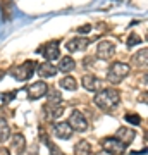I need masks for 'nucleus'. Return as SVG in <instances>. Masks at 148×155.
<instances>
[{
    "label": "nucleus",
    "mask_w": 148,
    "mask_h": 155,
    "mask_svg": "<svg viewBox=\"0 0 148 155\" xmlns=\"http://www.w3.org/2000/svg\"><path fill=\"white\" fill-rule=\"evenodd\" d=\"M95 105L102 109V110H112L115 107L119 105V102H121V95L119 91L114 88H102L100 91H97L95 95Z\"/></svg>",
    "instance_id": "f257e3e1"
},
{
    "label": "nucleus",
    "mask_w": 148,
    "mask_h": 155,
    "mask_svg": "<svg viewBox=\"0 0 148 155\" xmlns=\"http://www.w3.org/2000/svg\"><path fill=\"white\" fill-rule=\"evenodd\" d=\"M129 72H131L129 64H126V62H114L109 67V71H107V81L110 84H119L124 78H127Z\"/></svg>",
    "instance_id": "f03ea898"
},
{
    "label": "nucleus",
    "mask_w": 148,
    "mask_h": 155,
    "mask_svg": "<svg viewBox=\"0 0 148 155\" xmlns=\"http://www.w3.org/2000/svg\"><path fill=\"white\" fill-rule=\"evenodd\" d=\"M35 71H36V62L26 61V62H22V64H19V66L12 67L11 74H12L14 79H17V81H28V79L35 74Z\"/></svg>",
    "instance_id": "7ed1b4c3"
},
{
    "label": "nucleus",
    "mask_w": 148,
    "mask_h": 155,
    "mask_svg": "<svg viewBox=\"0 0 148 155\" xmlns=\"http://www.w3.org/2000/svg\"><path fill=\"white\" fill-rule=\"evenodd\" d=\"M102 148L110 152L112 155H122L126 152V145L121 143L115 136H107V138L102 140Z\"/></svg>",
    "instance_id": "20e7f679"
},
{
    "label": "nucleus",
    "mask_w": 148,
    "mask_h": 155,
    "mask_svg": "<svg viewBox=\"0 0 148 155\" xmlns=\"http://www.w3.org/2000/svg\"><path fill=\"white\" fill-rule=\"evenodd\" d=\"M28 91V98L29 100H40L47 97V91H48V84L45 81H36V83H31L26 88Z\"/></svg>",
    "instance_id": "39448f33"
},
{
    "label": "nucleus",
    "mask_w": 148,
    "mask_h": 155,
    "mask_svg": "<svg viewBox=\"0 0 148 155\" xmlns=\"http://www.w3.org/2000/svg\"><path fill=\"white\" fill-rule=\"evenodd\" d=\"M67 122L71 124V127L74 129V131H79V133H83V131H86V129H88L86 117H84V114L79 112V110H72Z\"/></svg>",
    "instance_id": "423d86ee"
},
{
    "label": "nucleus",
    "mask_w": 148,
    "mask_h": 155,
    "mask_svg": "<svg viewBox=\"0 0 148 155\" xmlns=\"http://www.w3.org/2000/svg\"><path fill=\"white\" fill-rule=\"evenodd\" d=\"M115 54V45L112 41H100L97 47V57L102 61H110Z\"/></svg>",
    "instance_id": "0eeeda50"
},
{
    "label": "nucleus",
    "mask_w": 148,
    "mask_h": 155,
    "mask_svg": "<svg viewBox=\"0 0 148 155\" xmlns=\"http://www.w3.org/2000/svg\"><path fill=\"white\" fill-rule=\"evenodd\" d=\"M40 54H43L47 61H57L61 57V47L59 41H50V43L43 45V48H40Z\"/></svg>",
    "instance_id": "6e6552de"
},
{
    "label": "nucleus",
    "mask_w": 148,
    "mask_h": 155,
    "mask_svg": "<svg viewBox=\"0 0 148 155\" xmlns=\"http://www.w3.org/2000/svg\"><path fill=\"white\" fill-rule=\"evenodd\" d=\"M81 83H83V88L91 91V93H97V91H100V90L104 88V83L97 76H93V74H84Z\"/></svg>",
    "instance_id": "1a4fd4ad"
},
{
    "label": "nucleus",
    "mask_w": 148,
    "mask_h": 155,
    "mask_svg": "<svg viewBox=\"0 0 148 155\" xmlns=\"http://www.w3.org/2000/svg\"><path fill=\"white\" fill-rule=\"evenodd\" d=\"M62 112H64V107H62L61 104H48V102H47L43 105V114L48 121H57V119H61Z\"/></svg>",
    "instance_id": "9d476101"
},
{
    "label": "nucleus",
    "mask_w": 148,
    "mask_h": 155,
    "mask_svg": "<svg viewBox=\"0 0 148 155\" xmlns=\"http://www.w3.org/2000/svg\"><path fill=\"white\" fill-rule=\"evenodd\" d=\"M72 129L71 127V124L69 122H55L54 124V134L57 136L59 140H69L72 136Z\"/></svg>",
    "instance_id": "9b49d317"
},
{
    "label": "nucleus",
    "mask_w": 148,
    "mask_h": 155,
    "mask_svg": "<svg viewBox=\"0 0 148 155\" xmlns=\"http://www.w3.org/2000/svg\"><path fill=\"white\" fill-rule=\"evenodd\" d=\"M88 45H90V40L79 36V38H74V40H69L67 41V50L72 52V54L74 52H83V50L88 48Z\"/></svg>",
    "instance_id": "f8f14e48"
},
{
    "label": "nucleus",
    "mask_w": 148,
    "mask_h": 155,
    "mask_svg": "<svg viewBox=\"0 0 148 155\" xmlns=\"http://www.w3.org/2000/svg\"><path fill=\"white\" fill-rule=\"evenodd\" d=\"M134 136H136L134 129H129V127H119V129L115 131V138L124 145H129L133 140H134Z\"/></svg>",
    "instance_id": "ddd939ff"
},
{
    "label": "nucleus",
    "mask_w": 148,
    "mask_h": 155,
    "mask_svg": "<svg viewBox=\"0 0 148 155\" xmlns=\"http://www.w3.org/2000/svg\"><path fill=\"white\" fill-rule=\"evenodd\" d=\"M36 74L41 78H54L57 74V67L52 64V62H43V64H40L36 66Z\"/></svg>",
    "instance_id": "4468645a"
},
{
    "label": "nucleus",
    "mask_w": 148,
    "mask_h": 155,
    "mask_svg": "<svg viewBox=\"0 0 148 155\" xmlns=\"http://www.w3.org/2000/svg\"><path fill=\"white\" fill-rule=\"evenodd\" d=\"M12 150L17 152V153H24L26 150V138L22 133H17L12 136Z\"/></svg>",
    "instance_id": "2eb2a0df"
},
{
    "label": "nucleus",
    "mask_w": 148,
    "mask_h": 155,
    "mask_svg": "<svg viewBox=\"0 0 148 155\" xmlns=\"http://www.w3.org/2000/svg\"><path fill=\"white\" fill-rule=\"evenodd\" d=\"M40 138H41V141H43V143L47 145V148L50 150V153H52V155H66L61 148H59V147H57V145L54 143V141H52V140L48 138V136H47V133L40 131Z\"/></svg>",
    "instance_id": "dca6fc26"
},
{
    "label": "nucleus",
    "mask_w": 148,
    "mask_h": 155,
    "mask_svg": "<svg viewBox=\"0 0 148 155\" xmlns=\"http://www.w3.org/2000/svg\"><path fill=\"white\" fill-rule=\"evenodd\" d=\"M146 59H148V50L146 48H141L140 52H136L133 55V66L136 67H146Z\"/></svg>",
    "instance_id": "f3484780"
},
{
    "label": "nucleus",
    "mask_w": 148,
    "mask_h": 155,
    "mask_svg": "<svg viewBox=\"0 0 148 155\" xmlns=\"http://www.w3.org/2000/svg\"><path fill=\"white\" fill-rule=\"evenodd\" d=\"M74 153L76 155H91V143L86 141V140H81L79 143L76 145V148H74Z\"/></svg>",
    "instance_id": "a211bd4d"
},
{
    "label": "nucleus",
    "mask_w": 148,
    "mask_h": 155,
    "mask_svg": "<svg viewBox=\"0 0 148 155\" xmlns=\"http://www.w3.org/2000/svg\"><path fill=\"white\" fill-rule=\"evenodd\" d=\"M74 66H76V62L72 61V57L66 55V57H62L61 61H59V71L62 72H69L74 69Z\"/></svg>",
    "instance_id": "6ab92c4d"
},
{
    "label": "nucleus",
    "mask_w": 148,
    "mask_h": 155,
    "mask_svg": "<svg viewBox=\"0 0 148 155\" xmlns=\"http://www.w3.org/2000/svg\"><path fill=\"white\" fill-rule=\"evenodd\" d=\"M9 136H11V126L4 117H0V143L9 140Z\"/></svg>",
    "instance_id": "aec40b11"
},
{
    "label": "nucleus",
    "mask_w": 148,
    "mask_h": 155,
    "mask_svg": "<svg viewBox=\"0 0 148 155\" xmlns=\"http://www.w3.org/2000/svg\"><path fill=\"white\" fill-rule=\"evenodd\" d=\"M61 88L64 90H69V91H74V90L77 88V81H76V78H72V76H66V78H62L61 79Z\"/></svg>",
    "instance_id": "412c9836"
},
{
    "label": "nucleus",
    "mask_w": 148,
    "mask_h": 155,
    "mask_svg": "<svg viewBox=\"0 0 148 155\" xmlns=\"http://www.w3.org/2000/svg\"><path fill=\"white\" fill-rule=\"evenodd\" d=\"M47 95H48V104H61V93H59V90H52L48 86V91H47Z\"/></svg>",
    "instance_id": "4be33fe9"
},
{
    "label": "nucleus",
    "mask_w": 148,
    "mask_h": 155,
    "mask_svg": "<svg viewBox=\"0 0 148 155\" xmlns=\"http://www.w3.org/2000/svg\"><path fill=\"white\" fill-rule=\"evenodd\" d=\"M124 121H126L127 124L138 126V124H141V117L138 116V114H126V116H124Z\"/></svg>",
    "instance_id": "5701e85b"
},
{
    "label": "nucleus",
    "mask_w": 148,
    "mask_h": 155,
    "mask_svg": "<svg viewBox=\"0 0 148 155\" xmlns=\"http://www.w3.org/2000/svg\"><path fill=\"white\" fill-rule=\"evenodd\" d=\"M140 43H141V36H138L136 33H129L127 41H126L127 48H129V47H134V45H140Z\"/></svg>",
    "instance_id": "b1692460"
},
{
    "label": "nucleus",
    "mask_w": 148,
    "mask_h": 155,
    "mask_svg": "<svg viewBox=\"0 0 148 155\" xmlns=\"http://www.w3.org/2000/svg\"><path fill=\"white\" fill-rule=\"evenodd\" d=\"M14 97H16V91H9V93H2V95H0L2 102H5V104L12 102V100H14Z\"/></svg>",
    "instance_id": "393cba45"
},
{
    "label": "nucleus",
    "mask_w": 148,
    "mask_h": 155,
    "mask_svg": "<svg viewBox=\"0 0 148 155\" xmlns=\"http://www.w3.org/2000/svg\"><path fill=\"white\" fill-rule=\"evenodd\" d=\"M76 31H77V33H81V35L90 33V31H91V24H83V26H79V28H77Z\"/></svg>",
    "instance_id": "a878e982"
},
{
    "label": "nucleus",
    "mask_w": 148,
    "mask_h": 155,
    "mask_svg": "<svg viewBox=\"0 0 148 155\" xmlns=\"http://www.w3.org/2000/svg\"><path fill=\"white\" fill-rule=\"evenodd\" d=\"M95 155H112V153H110V152H107V150H104V148H102L100 152H97Z\"/></svg>",
    "instance_id": "bb28decb"
},
{
    "label": "nucleus",
    "mask_w": 148,
    "mask_h": 155,
    "mask_svg": "<svg viewBox=\"0 0 148 155\" xmlns=\"http://www.w3.org/2000/svg\"><path fill=\"white\" fill-rule=\"evenodd\" d=\"M0 155H11V152L7 148H0Z\"/></svg>",
    "instance_id": "cd10ccee"
},
{
    "label": "nucleus",
    "mask_w": 148,
    "mask_h": 155,
    "mask_svg": "<svg viewBox=\"0 0 148 155\" xmlns=\"http://www.w3.org/2000/svg\"><path fill=\"white\" fill-rule=\"evenodd\" d=\"M4 79V71H0V81Z\"/></svg>",
    "instance_id": "c85d7f7f"
}]
</instances>
